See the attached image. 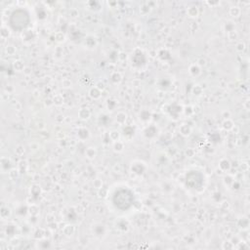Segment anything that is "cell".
Instances as JSON below:
<instances>
[{
	"mask_svg": "<svg viewBox=\"0 0 250 250\" xmlns=\"http://www.w3.org/2000/svg\"><path fill=\"white\" fill-rule=\"evenodd\" d=\"M112 202L119 210H127L134 204V193L129 188H119L115 191Z\"/></svg>",
	"mask_w": 250,
	"mask_h": 250,
	"instance_id": "1",
	"label": "cell"
},
{
	"mask_svg": "<svg viewBox=\"0 0 250 250\" xmlns=\"http://www.w3.org/2000/svg\"><path fill=\"white\" fill-rule=\"evenodd\" d=\"M29 21L28 15L23 10H17L15 11L10 19V24L14 29L21 30L24 28Z\"/></svg>",
	"mask_w": 250,
	"mask_h": 250,
	"instance_id": "2",
	"label": "cell"
}]
</instances>
